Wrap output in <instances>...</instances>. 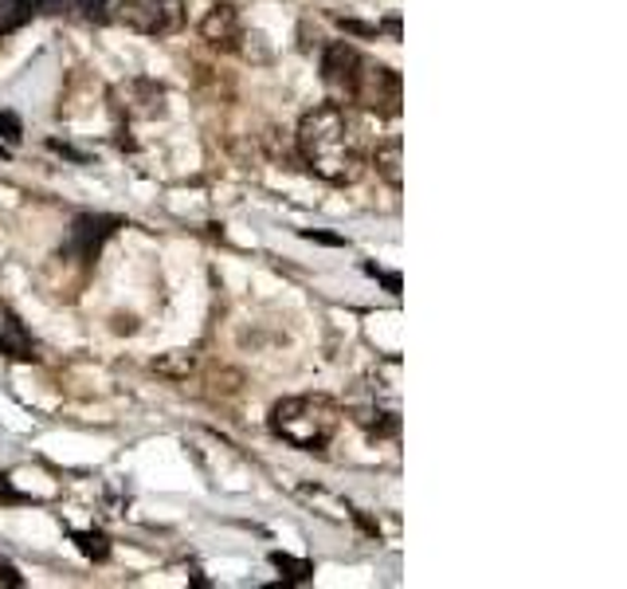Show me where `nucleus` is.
<instances>
[{"mask_svg": "<svg viewBox=\"0 0 627 589\" xmlns=\"http://www.w3.org/2000/svg\"><path fill=\"white\" fill-rule=\"evenodd\" d=\"M299 154L314 177L330 185H353L365 169L362 126L342 103L314 106L299 122Z\"/></svg>", "mask_w": 627, "mask_h": 589, "instance_id": "nucleus-1", "label": "nucleus"}, {"mask_svg": "<svg viewBox=\"0 0 627 589\" xmlns=\"http://www.w3.org/2000/svg\"><path fill=\"white\" fill-rule=\"evenodd\" d=\"M337 425H342V409L326 393L283 397L271 409V433L299 452H326Z\"/></svg>", "mask_w": 627, "mask_h": 589, "instance_id": "nucleus-2", "label": "nucleus"}, {"mask_svg": "<svg viewBox=\"0 0 627 589\" xmlns=\"http://www.w3.org/2000/svg\"><path fill=\"white\" fill-rule=\"evenodd\" d=\"M111 24L138 35H173L185 24L181 0H111Z\"/></svg>", "mask_w": 627, "mask_h": 589, "instance_id": "nucleus-3", "label": "nucleus"}, {"mask_svg": "<svg viewBox=\"0 0 627 589\" xmlns=\"http://www.w3.org/2000/svg\"><path fill=\"white\" fill-rule=\"evenodd\" d=\"M349 103L365 106V111L380 114V118H396L405 111V83H400V75L393 68L365 60L362 71H357V83H353Z\"/></svg>", "mask_w": 627, "mask_h": 589, "instance_id": "nucleus-4", "label": "nucleus"}, {"mask_svg": "<svg viewBox=\"0 0 627 589\" xmlns=\"http://www.w3.org/2000/svg\"><path fill=\"white\" fill-rule=\"evenodd\" d=\"M118 228H126L122 217H111V213H79L71 220V232H67V251L79 256L83 264H95L103 256L106 240L118 236Z\"/></svg>", "mask_w": 627, "mask_h": 589, "instance_id": "nucleus-5", "label": "nucleus"}, {"mask_svg": "<svg viewBox=\"0 0 627 589\" xmlns=\"http://www.w3.org/2000/svg\"><path fill=\"white\" fill-rule=\"evenodd\" d=\"M365 55L357 52L353 44L345 40H334V44L322 52V83H326L334 95L349 99L353 95V83H357V71H362Z\"/></svg>", "mask_w": 627, "mask_h": 589, "instance_id": "nucleus-6", "label": "nucleus"}, {"mask_svg": "<svg viewBox=\"0 0 627 589\" xmlns=\"http://www.w3.org/2000/svg\"><path fill=\"white\" fill-rule=\"evenodd\" d=\"M200 40L212 48H223V52H236L243 40L240 12H236L232 4H212V12L200 20Z\"/></svg>", "mask_w": 627, "mask_h": 589, "instance_id": "nucleus-7", "label": "nucleus"}, {"mask_svg": "<svg viewBox=\"0 0 627 589\" xmlns=\"http://www.w3.org/2000/svg\"><path fill=\"white\" fill-rule=\"evenodd\" d=\"M0 358H12V362H35V342L28 334V327L20 322L17 311L0 314Z\"/></svg>", "mask_w": 627, "mask_h": 589, "instance_id": "nucleus-8", "label": "nucleus"}, {"mask_svg": "<svg viewBox=\"0 0 627 589\" xmlns=\"http://www.w3.org/2000/svg\"><path fill=\"white\" fill-rule=\"evenodd\" d=\"M373 165H377V174L385 177L393 189H400L405 185V142L400 138H388V142H380L377 146V154H373Z\"/></svg>", "mask_w": 627, "mask_h": 589, "instance_id": "nucleus-9", "label": "nucleus"}, {"mask_svg": "<svg viewBox=\"0 0 627 589\" xmlns=\"http://www.w3.org/2000/svg\"><path fill=\"white\" fill-rule=\"evenodd\" d=\"M353 421H357V425L365 428V433L369 436H396L400 433V416H396V409H357V413H353Z\"/></svg>", "mask_w": 627, "mask_h": 589, "instance_id": "nucleus-10", "label": "nucleus"}, {"mask_svg": "<svg viewBox=\"0 0 627 589\" xmlns=\"http://www.w3.org/2000/svg\"><path fill=\"white\" fill-rule=\"evenodd\" d=\"M271 566L283 574V586H306L314 581V566L306 558H294V555H283V550H271Z\"/></svg>", "mask_w": 627, "mask_h": 589, "instance_id": "nucleus-11", "label": "nucleus"}, {"mask_svg": "<svg viewBox=\"0 0 627 589\" xmlns=\"http://www.w3.org/2000/svg\"><path fill=\"white\" fill-rule=\"evenodd\" d=\"M71 542L79 546V555L91 562H106L111 558V538L103 530H71Z\"/></svg>", "mask_w": 627, "mask_h": 589, "instance_id": "nucleus-12", "label": "nucleus"}, {"mask_svg": "<svg viewBox=\"0 0 627 589\" xmlns=\"http://www.w3.org/2000/svg\"><path fill=\"white\" fill-rule=\"evenodd\" d=\"M129 91L138 95V111L142 114H149V118H154V114H165V87H161V83H154V79H134V83H129Z\"/></svg>", "mask_w": 627, "mask_h": 589, "instance_id": "nucleus-13", "label": "nucleus"}, {"mask_svg": "<svg viewBox=\"0 0 627 589\" xmlns=\"http://www.w3.org/2000/svg\"><path fill=\"white\" fill-rule=\"evenodd\" d=\"M32 17H35L32 0H0V32H17Z\"/></svg>", "mask_w": 627, "mask_h": 589, "instance_id": "nucleus-14", "label": "nucleus"}, {"mask_svg": "<svg viewBox=\"0 0 627 589\" xmlns=\"http://www.w3.org/2000/svg\"><path fill=\"white\" fill-rule=\"evenodd\" d=\"M192 365H197V358L185 354V350H173V354L157 358L154 370L165 373V378H177V382H181V378H189V373H192Z\"/></svg>", "mask_w": 627, "mask_h": 589, "instance_id": "nucleus-15", "label": "nucleus"}, {"mask_svg": "<svg viewBox=\"0 0 627 589\" xmlns=\"http://www.w3.org/2000/svg\"><path fill=\"white\" fill-rule=\"evenodd\" d=\"M0 142L4 146H20L24 142V122L17 111H0Z\"/></svg>", "mask_w": 627, "mask_h": 589, "instance_id": "nucleus-16", "label": "nucleus"}, {"mask_svg": "<svg viewBox=\"0 0 627 589\" xmlns=\"http://www.w3.org/2000/svg\"><path fill=\"white\" fill-rule=\"evenodd\" d=\"M75 12L91 24H111V0H75Z\"/></svg>", "mask_w": 627, "mask_h": 589, "instance_id": "nucleus-17", "label": "nucleus"}, {"mask_svg": "<svg viewBox=\"0 0 627 589\" xmlns=\"http://www.w3.org/2000/svg\"><path fill=\"white\" fill-rule=\"evenodd\" d=\"M365 271H369L373 279H380L388 294H400V291H405V279H400V271H380L377 264H365Z\"/></svg>", "mask_w": 627, "mask_h": 589, "instance_id": "nucleus-18", "label": "nucleus"}, {"mask_svg": "<svg viewBox=\"0 0 627 589\" xmlns=\"http://www.w3.org/2000/svg\"><path fill=\"white\" fill-rule=\"evenodd\" d=\"M40 17H71L75 12V0H32Z\"/></svg>", "mask_w": 627, "mask_h": 589, "instance_id": "nucleus-19", "label": "nucleus"}, {"mask_svg": "<svg viewBox=\"0 0 627 589\" xmlns=\"http://www.w3.org/2000/svg\"><path fill=\"white\" fill-rule=\"evenodd\" d=\"M302 240H314V244H326V248H345V236H337V232H318V228H302Z\"/></svg>", "mask_w": 627, "mask_h": 589, "instance_id": "nucleus-20", "label": "nucleus"}, {"mask_svg": "<svg viewBox=\"0 0 627 589\" xmlns=\"http://www.w3.org/2000/svg\"><path fill=\"white\" fill-rule=\"evenodd\" d=\"M48 149H52V154H60V157H71V162H79V165H86V162H91V157H86L83 149L67 146V142H60V138H48Z\"/></svg>", "mask_w": 627, "mask_h": 589, "instance_id": "nucleus-21", "label": "nucleus"}, {"mask_svg": "<svg viewBox=\"0 0 627 589\" xmlns=\"http://www.w3.org/2000/svg\"><path fill=\"white\" fill-rule=\"evenodd\" d=\"M337 24H342L349 35H369V40H373V35H380V24H365V20H345L342 17Z\"/></svg>", "mask_w": 627, "mask_h": 589, "instance_id": "nucleus-22", "label": "nucleus"}, {"mask_svg": "<svg viewBox=\"0 0 627 589\" xmlns=\"http://www.w3.org/2000/svg\"><path fill=\"white\" fill-rule=\"evenodd\" d=\"M0 503H32V495L17 492L9 476H0Z\"/></svg>", "mask_w": 627, "mask_h": 589, "instance_id": "nucleus-23", "label": "nucleus"}, {"mask_svg": "<svg viewBox=\"0 0 627 589\" xmlns=\"http://www.w3.org/2000/svg\"><path fill=\"white\" fill-rule=\"evenodd\" d=\"M0 586H12V589L24 586V574H20L12 562H4V558H0Z\"/></svg>", "mask_w": 627, "mask_h": 589, "instance_id": "nucleus-24", "label": "nucleus"}, {"mask_svg": "<svg viewBox=\"0 0 627 589\" xmlns=\"http://www.w3.org/2000/svg\"><path fill=\"white\" fill-rule=\"evenodd\" d=\"M349 515H353V523H357V527L365 530V535H369V538H380V527L369 519V515H365V512H349Z\"/></svg>", "mask_w": 627, "mask_h": 589, "instance_id": "nucleus-25", "label": "nucleus"}, {"mask_svg": "<svg viewBox=\"0 0 627 589\" xmlns=\"http://www.w3.org/2000/svg\"><path fill=\"white\" fill-rule=\"evenodd\" d=\"M114 142H118L122 149H138V142L129 138V131H118V138H114Z\"/></svg>", "mask_w": 627, "mask_h": 589, "instance_id": "nucleus-26", "label": "nucleus"}, {"mask_svg": "<svg viewBox=\"0 0 627 589\" xmlns=\"http://www.w3.org/2000/svg\"><path fill=\"white\" fill-rule=\"evenodd\" d=\"M0 157H9V146H4V142H0Z\"/></svg>", "mask_w": 627, "mask_h": 589, "instance_id": "nucleus-27", "label": "nucleus"}]
</instances>
